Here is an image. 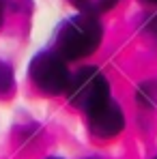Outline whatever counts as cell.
<instances>
[{
  "mask_svg": "<svg viewBox=\"0 0 157 159\" xmlns=\"http://www.w3.org/2000/svg\"><path fill=\"white\" fill-rule=\"evenodd\" d=\"M104 28L93 13H80L67 20L56 34V50L65 60H80L95 52L101 43Z\"/></svg>",
  "mask_w": 157,
  "mask_h": 159,
  "instance_id": "cell-1",
  "label": "cell"
},
{
  "mask_svg": "<svg viewBox=\"0 0 157 159\" xmlns=\"http://www.w3.org/2000/svg\"><path fill=\"white\" fill-rule=\"evenodd\" d=\"M67 97L76 107L88 112L110 99V84L97 67H82L67 86Z\"/></svg>",
  "mask_w": 157,
  "mask_h": 159,
  "instance_id": "cell-2",
  "label": "cell"
},
{
  "mask_svg": "<svg viewBox=\"0 0 157 159\" xmlns=\"http://www.w3.org/2000/svg\"><path fill=\"white\" fill-rule=\"evenodd\" d=\"M28 75L35 82V86L45 95H60L67 90L71 75L67 69V62L56 52L37 54L28 67Z\"/></svg>",
  "mask_w": 157,
  "mask_h": 159,
  "instance_id": "cell-3",
  "label": "cell"
},
{
  "mask_svg": "<svg viewBox=\"0 0 157 159\" xmlns=\"http://www.w3.org/2000/svg\"><path fill=\"white\" fill-rule=\"evenodd\" d=\"M88 127L90 133L97 138H114L116 133L123 131L125 127V116L121 112V107L116 106L112 99H108L97 107L88 110Z\"/></svg>",
  "mask_w": 157,
  "mask_h": 159,
  "instance_id": "cell-4",
  "label": "cell"
},
{
  "mask_svg": "<svg viewBox=\"0 0 157 159\" xmlns=\"http://www.w3.org/2000/svg\"><path fill=\"white\" fill-rule=\"evenodd\" d=\"M78 9H82V13H104L108 9H112L118 0H71Z\"/></svg>",
  "mask_w": 157,
  "mask_h": 159,
  "instance_id": "cell-5",
  "label": "cell"
},
{
  "mask_svg": "<svg viewBox=\"0 0 157 159\" xmlns=\"http://www.w3.org/2000/svg\"><path fill=\"white\" fill-rule=\"evenodd\" d=\"M15 90V78L7 62L0 60V97H9Z\"/></svg>",
  "mask_w": 157,
  "mask_h": 159,
  "instance_id": "cell-6",
  "label": "cell"
},
{
  "mask_svg": "<svg viewBox=\"0 0 157 159\" xmlns=\"http://www.w3.org/2000/svg\"><path fill=\"white\" fill-rule=\"evenodd\" d=\"M151 86H153V84H144V86H140V93H138L140 101L146 103V106H151V103L155 101V93L151 90Z\"/></svg>",
  "mask_w": 157,
  "mask_h": 159,
  "instance_id": "cell-7",
  "label": "cell"
},
{
  "mask_svg": "<svg viewBox=\"0 0 157 159\" xmlns=\"http://www.w3.org/2000/svg\"><path fill=\"white\" fill-rule=\"evenodd\" d=\"M0 22H2V7H0Z\"/></svg>",
  "mask_w": 157,
  "mask_h": 159,
  "instance_id": "cell-8",
  "label": "cell"
},
{
  "mask_svg": "<svg viewBox=\"0 0 157 159\" xmlns=\"http://www.w3.org/2000/svg\"><path fill=\"white\" fill-rule=\"evenodd\" d=\"M146 2H153V4H157V0H146Z\"/></svg>",
  "mask_w": 157,
  "mask_h": 159,
  "instance_id": "cell-9",
  "label": "cell"
},
{
  "mask_svg": "<svg viewBox=\"0 0 157 159\" xmlns=\"http://www.w3.org/2000/svg\"><path fill=\"white\" fill-rule=\"evenodd\" d=\"M52 159H56V157H52Z\"/></svg>",
  "mask_w": 157,
  "mask_h": 159,
  "instance_id": "cell-10",
  "label": "cell"
}]
</instances>
